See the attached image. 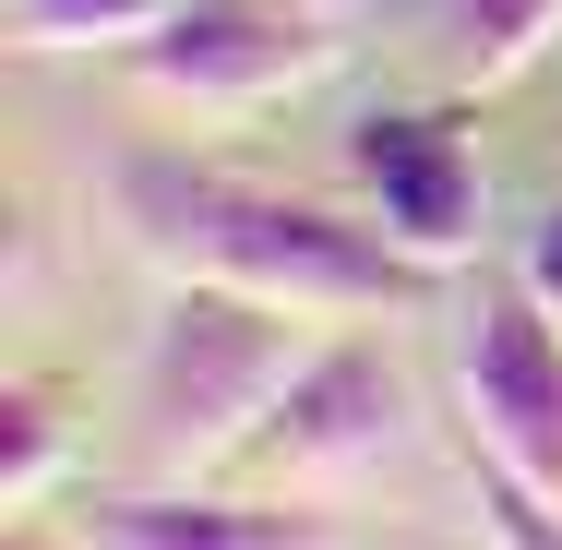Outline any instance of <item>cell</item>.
<instances>
[{"instance_id":"ba28073f","label":"cell","mask_w":562,"mask_h":550,"mask_svg":"<svg viewBox=\"0 0 562 550\" xmlns=\"http://www.w3.org/2000/svg\"><path fill=\"white\" fill-rule=\"evenodd\" d=\"M562 48V0H443V60L454 85H515Z\"/></svg>"},{"instance_id":"5b68a950","label":"cell","mask_w":562,"mask_h":550,"mask_svg":"<svg viewBox=\"0 0 562 550\" xmlns=\"http://www.w3.org/2000/svg\"><path fill=\"white\" fill-rule=\"evenodd\" d=\"M454 395H467V454L562 491V324L527 288H479L467 347H454Z\"/></svg>"},{"instance_id":"4fadbf2b","label":"cell","mask_w":562,"mask_h":550,"mask_svg":"<svg viewBox=\"0 0 562 550\" xmlns=\"http://www.w3.org/2000/svg\"><path fill=\"white\" fill-rule=\"evenodd\" d=\"M312 12H359V0H312Z\"/></svg>"},{"instance_id":"3957f363","label":"cell","mask_w":562,"mask_h":550,"mask_svg":"<svg viewBox=\"0 0 562 550\" xmlns=\"http://www.w3.org/2000/svg\"><path fill=\"white\" fill-rule=\"evenodd\" d=\"M336 12L312 0H180L156 36L120 48V72L168 109H276L336 72Z\"/></svg>"},{"instance_id":"277c9868","label":"cell","mask_w":562,"mask_h":550,"mask_svg":"<svg viewBox=\"0 0 562 550\" xmlns=\"http://www.w3.org/2000/svg\"><path fill=\"white\" fill-rule=\"evenodd\" d=\"M347 180H359V216L383 227L407 263H467L479 227H491V168L443 109H371L347 132Z\"/></svg>"},{"instance_id":"30bf717a","label":"cell","mask_w":562,"mask_h":550,"mask_svg":"<svg viewBox=\"0 0 562 550\" xmlns=\"http://www.w3.org/2000/svg\"><path fill=\"white\" fill-rule=\"evenodd\" d=\"M180 0H0V24H12V48H132V36H156Z\"/></svg>"},{"instance_id":"7c38bea8","label":"cell","mask_w":562,"mask_h":550,"mask_svg":"<svg viewBox=\"0 0 562 550\" xmlns=\"http://www.w3.org/2000/svg\"><path fill=\"white\" fill-rule=\"evenodd\" d=\"M515 288H527V300H539V312L562 324V204L527 227V263H515Z\"/></svg>"},{"instance_id":"52a82bcc","label":"cell","mask_w":562,"mask_h":550,"mask_svg":"<svg viewBox=\"0 0 562 550\" xmlns=\"http://www.w3.org/2000/svg\"><path fill=\"white\" fill-rule=\"evenodd\" d=\"M72 550H336V515L288 491H204V479H144L72 515Z\"/></svg>"},{"instance_id":"7a4b0ae2","label":"cell","mask_w":562,"mask_h":550,"mask_svg":"<svg viewBox=\"0 0 562 550\" xmlns=\"http://www.w3.org/2000/svg\"><path fill=\"white\" fill-rule=\"evenodd\" d=\"M300 312L239 300V288H168V312L144 335L132 371V442L156 479H204L216 454H251V431L276 419V395L300 383Z\"/></svg>"},{"instance_id":"9c48e42d","label":"cell","mask_w":562,"mask_h":550,"mask_svg":"<svg viewBox=\"0 0 562 550\" xmlns=\"http://www.w3.org/2000/svg\"><path fill=\"white\" fill-rule=\"evenodd\" d=\"M72 454V419H60V383L48 371H12L0 383V515H36L48 479Z\"/></svg>"},{"instance_id":"6da1fadb","label":"cell","mask_w":562,"mask_h":550,"mask_svg":"<svg viewBox=\"0 0 562 550\" xmlns=\"http://www.w3.org/2000/svg\"><path fill=\"white\" fill-rule=\"evenodd\" d=\"M109 204L132 227L144 263H168V288H239V300H276L300 324L324 312H419L431 300V263H407L371 216H336L312 192H276V180H239L216 156H120Z\"/></svg>"},{"instance_id":"8fae6325","label":"cell","mask_w":562,"mask_h":550,"mask_svg":"<svg viewBox=\"0 0 562 550\" xmlns=\"http://www.w3.org/2000/svg\"><path fill=\"white\" fill-rule=\"evenodd\" d=\"M467 491H479V539L491 550H562V491L491 467V454H467Z\"/></svg>"},{"instance_id":"8992f818","label":"cell","mask_w":562,"mask_h":550,"mask_svg":"<svg viewBox=\"0 0 562 550\" xmlns=\"http://www.w3.org/2000/svg\"><path fill=\"white\" fill-rule=\"evenodd\" d=\"M407 431V371L371 347V335H336L300 359V383L276 395V419L251 431V467L276 491H324V479H359L383 467V442Z\"/></svg>"}]
</instances>
